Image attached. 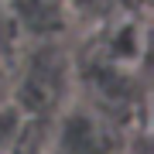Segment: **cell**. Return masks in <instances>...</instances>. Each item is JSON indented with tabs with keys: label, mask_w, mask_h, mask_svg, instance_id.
<instances>
[{
	"label": "cell",
	"mask_w": 154,
	"mask_h": 154,
	"mask_svg": "<svg viewBox=\"0 0 154 154\" xmlns=\"http://www.w3.org/2000/svg\"><path fill=\"white\" fill-rule=\"evenodd\" d=\"M4 86H7V72H4V65H0V99H7V93H4Z\"/></svg>",
	"instance_id": "obj_3"
},
{
	"label": "cell",
	"mask_w": 154,
	"mask_h": 154,
	"mask_svg": "<svg viewBox=\"0 0 154 154\" xmlns=\"http://www.w3.org/2000/svg\"><path fill=\"white\" fill-rule=\"evenodd\" d=\"M24 127H28V116H24L11 99H0V154H14L17 144L24 137Z\"/></svg>",
	"instance_id": "obj_2"
},
{
	"label": "cell",
	"mask_w": 154,
	"mask_h": 154,
	"mask_svg": "<svg viewBox=\"0 0 154 154\" xmlns=\"http://www.w3.org/2000/svg\"><path fill=\"white\" fill-rule=\"evenodd\" d=\"M51 154H113L106 127L86 110H69L65 123L58 127Z\"/></svg>",
	"instance_id": "obj_1"
}]
</instances>
